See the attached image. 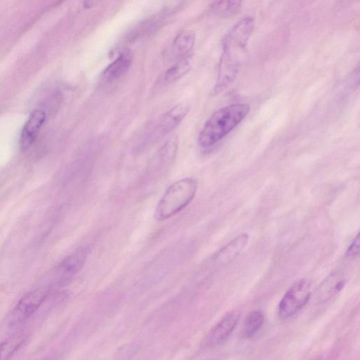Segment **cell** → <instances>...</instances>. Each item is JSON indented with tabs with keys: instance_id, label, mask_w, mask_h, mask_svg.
Wrapping results in <instances>:
<instances>
[{
	"instance_id": "cell-1",
	"label": "cell",
	"mask_w": 360,
	"mask_h": 360,
	"mask_svg": "<svg viewBox=\"0 0 360 360\" xmlns=\"http://www.w3.org/2000/svg\"><path fill=\"white\" fill-rule=\"evenodd\" d=\"M254 27V18L245 16L238 20L226 34L222 43L217 88L229 83L236 77Z\"/></svg>"
},
{
	"instance_id": "cell-2",
	"label": "cell",
	"mask_w": 360,
	"mask_h": 360,
	"mask_svg": "<svg viewBox=\"0 0 360 360\" xmlns=\"http://www.w3.org/2000/svg\"><path fill=\"white\" fill-rule=\"evenodd\" d=\"M250 106L234 103L215 111L205 123L198 136V143L208 148L226 136L248 115Z\"/></svg>"
},
{
	"instance_id": "cell-3",
	"label": "cell",
	"mask_w": 360,
	"mask_h": 360,
	"mask_svg": "<svg viewBox=\"0 0 360 360\" xmlns=\"http://www.w3.org/2000/svg\"><path fill=\"white\" fill-rule=\"evenodd\" d=\"M197 186L196 181L191 177L184 178L173 183L160 199L154 217L162 221L180 212L193 200Z\"/></svg>"
},
{
	"instance_id": "cell-4",
	"label": "cell",
	"mask_w": 360,
	"mask_h": 360,
	"mask_svg": "<svg viewBox=\"0 0 360 360\" xmlns=\"http://www.w3.org/2000/svg\"><path fill=\"white\" fill-rule=\"evenodd\" d=\"M51 290V287L46 284L27 292L11 311L8 319L9 326L17 328L24 324L43 304Z\"/></svg>"
},
{
	"instance_id": "cell-5",
	"label": "cell",
	"mask_w": 360,
	"mask_h": 360,
	"mask_svg": "<svg viewBox=\"0 0 360 360\" xmlns=\"http://www.w3.org/2000/svg\"><path fill=\"white\" fill-rule=\"evenodd\" d=\"M311 295V284L302 278L296 281L282 297L278 309L281 319H289L299 312L308 302Z\"/></svg>"
},
{
	"instance_id": "cell-6",
	"label": "cell",
	"mask_w": 360,
	"mask_h": 360,
	"mask_svg": "<svg viewBox=\"0 0 360 360\" xmlns=\"http://www.w3.org/2000/svg\"><path fill=\"white\" fill-rule=\"evenodd\" d=\"M88 248L82 247L65 257L52 271L48 283L52 288L66 285L84 265Z\"/></svg>"
},
{
	"instance_id": "cell-7",
	"label": "cell",
	"mask_w": 360,
	"mask_h": 360,
	"mask_svg": "<svg viewBox=\"0 0 360 360\" xmlns=\"http://www.w3.org/2000/svg\"><path fill=\"white\" fill-rule=\"evenodd\" d=\"M240 315L230 312L225 315L207 334L205 344L207 347H215L225 342L233 331Z\"/></svg>"
},
{
	"instance_id": "cell-8",
	"label": "cell",
	"mask_w": 360,
	"mask_h": 360,
	"mask_svg": "<svg viewBox=\"0 0 360 360\" xmlns=\"http://www.w3.org/2000/svg\"><path fill=\"white\" fill-rule=\"evenodd\" d=\"M45 120L46 113L41 110H35L30 114L20 135V145L22 150H25L33 144Z\"/></svg>"
},
{
	"instance_id": "cell-9",
	"label": "cell",
	"mask_w": 360,
	"mask_h": 360,
	"mask_svg": "<svg viewBox=\"0 0 360 360\" xmlns=\"http://www.w3.org/2000/svg\"><path fill=\"white\" fill-rule=\"evenodd\" d=\"M188 110L186 103L174 105L164 115L155 129V137H161L172 131L186 117Z\"/></svg>"
},
{
	"instance_id": "cell-10",
	"label": "cell",
	"mask_w": 360,
	"mask_h": 360,
	"mask_svg": "<svg viewBox=\"0 0 360 360\" xmlns=\"http://www.w3.org/2000/svg\"><path fill=\"white\" fill-rule=\"evenodd\" d=\"M248 240L249 236L247 233L238 235L216 253L214 261L217 264L230 263L245 249Z\"/></svg>"
},
{
	"instance_id": "cell-11",
	"label": "cell",
	"mask_w": 360,
	"mask_h": 360,
	"mask_svg": "<svg viewBox=\"0 0 360 360\" xmlns=\"http://www.w3.org/2000/svg\"><path fill=\"white\" fill-rule=\"evenodd\" d=\"M132 56L129 50L123 51L102 72L101 79L112 82L122 76L129 68Z\"/></svg>"
},
{
	"instance_id": "cell-12",
	"label": "cell",
	"mask_w": 360,
	"mask_h": 360,
	"mask_svg": "<svg viewBox=\"0 0 360 360\" xmlns=\"http://www.w3.org/2000/svg\"><path fill=\"white\" fill-rule=\"evenodd\" d=\"M195 35L191 30L181 32L174 39L172 51L174 56L180 60L187 57L195 44Z\"/></svg>"
},
{
	"instance_id": "cell-13",
	"label": "cell",
	"mask_w": 360,
	"mask_h": 360,
	"mask_svg": "<svg viewBox=\"0 0 360 360\" xmlns=\"http://www.w3.org/2000/svg\"><path fill=\"white\" fill-rule=\"evenodd\" d=\"M345 283L344 277L339 273L328 276L319 287V299L325 301L330 298L343 288Z\"/></svg>"
},
{
	"instance_id": "cell-14",
	"label": "cell",
	"mask_w": 360,
	"mask_h": 360,
	"mask_svg": "<svg viewBox=\"0 0 360 360\" xmlns=\"http://www.w3.org/2000/svg\"><path fill=\"white\" fill-rule=\"evenodd\" d=\"M243 0H212L210 8L212 13L220 18H229L240 10Z\"/></svg>"
},
{
	"instance_id": "cell-15",
	"label": "cell",
	"mask_w": 360,
	"mask_h": 360,
	"mask_svg": "<svg viewBox=\"0 0 360 360\" xmlns=\"http://www.w3.org/2000/svg\"><path fill=\"white\" fill-rule=\"evenodd\" d=\"M24 333L16 334L0 343V359H8L15 354L27 340Z\"/></svg>"
},
{
	"instance_id": "cell-16",
	"label": "cell",
	"mask_w": 360,
	"mask_h": 360,
	"mask_svg": "<svg viewBox=\"0 0 360 360\" xmlns=\"http://www.w3.org/2000/svg\"><path fill=\"white\" fill-rule=\"evenodd\" d=\"M264 316L262 311L255 310L250 312L245 319L243 328V335L246 338L254 336L262 327Z\"/></svg>"
},
{
	"instance_id": "cell-17",
	"label": "cell",
	"mask_w": 360,
	"mask_h": 360,
	"mask_svg": "<svg viewBox=\"0 0 360 360\" xmlns=\"http://www.w3.org/2000/svg\"><path fill=\"white\" fill-rule=\"evenodd\" d=\"M190 68V59L188 57L183 58L165 72L162 80L165 84L172 83L184 76Z\"/></svg>"
},
{
	"instance_id": "cell-18",
	"label": "cell",
	"mask_w": 360,
	"mask_h": 360,
	"mask_svg": "<svg viewBox=\"0 0 360 360\" xmlns=\"http://www.w3.org/2000/svg\"><path fill=\"white\" fill-rule=\"evenodd\" d=\"M359 252V234L357 233L348 247L346 256L348 257H355Z\"/></svg>"
},
{
	"instance_id": "cell-19",
	"label": "cell",
	"mask_w": 360,
	"mask_h": 360,
	"mask_svg": "<svg viewBox=\"0 0 360 360\" xmlns=\"http://www.w3.org/2000/svg\"><path fill=\"white\" fill-rule=\"evenodd\" d=\"M98 0H85L84 6L86 8L91 7Z\"/></svg>"
}]
</instances>
